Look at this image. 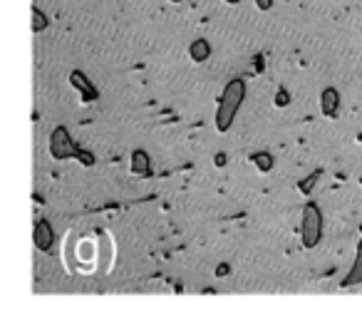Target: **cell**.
<instances>
[{"mask_svg": "<svg viewBox=\"0 0 362 320\" xmlns=\"http://www.w3.org/2000/svg\"><path fill=\"white\" fill-rule=\"evenodd\" d=\"M251 162L256 164V169H258L261 174H268V172L273 169V156H270L268 151H258V154H253Z\"/></svg>", "mask_w": 362, "mask_h": 320, "instance_id": "cell-10", "label": "cell"}, {"mask_svg": "<svg viewBox=\"0 0 362 320\" xmlns=\"http://www.w3.org/2000/svg\"><path fill=\"white\" fill-rule=\"evenodd\" d=\"M132 174L137 176H149L151 174V164H149V154L144 149H137L132 151V167H129Z\"/></svg>", "mask_w": 362, "mask_h": 320, "instance_id": "cell-8", "label": "cell"}, {"mask_svg": "<svg viewBox=\"0 0 362 320\" xmlns=\"http://www.w3.org/2000/svg\"><path fill=\"white\" fill-rule=\"evenodd\" d=\"M50 154L55 159H70V156L74 159L77 147L72 144V139H70L65 127H55L52 129V134H50Z\"/></svg>", "mask_w": 362, "mask_h": 320, "instance_id": "cell-3", "label": "cell"}, {"mask_svg": "<svg viewBox=\"0 0 362 320\" xmlns=\"http://www.w3.org/2000/svg\"><path fill=\"white\" fill-rule=\"evenodd\" d=\"M323 238V214L317 204L308 201L303 209V223H300V241L305 248H315Z\"/></svg>", "mask_w": 362, "mask_h": 320, "instance_id": "cell-2", "label": "cell"}, {"mask_svg": "<svg viewBox=\"0 0 362 320\" xmlns=\"http://www.w3.org/2000/svg\"><path fill=\"white\" fill-rule=\"evenodd\" d=\"M70 85L74 90H79V95H82V102H95L99 97V92L95 90V85L87 79L85 72H79V70H72L70 72Z\"/></svg>", "mask_w": 362, "mask_h": 320, "instance_id": "cell-4", "label": "cell"}, {"mask_svg": "<svg viewBox=\"0 0 362 320\" xmlns=\"http://www.w3.org/2000/svg\"><path fill=\"white\" fill-rule=\"evenodd\" d=\"M74 159H77V162L82 164V167H92V164H95V156H92L90 151H85V149H77Z\"/></svg>", "mask_w": 362, "mask_h": 320, "instance_id": "cell-13", "label": "cell"}, {"mask_svg": "<svg viewBox=\"0 0 362 320\" xmlns=\"http://www.w3.org/2000/svg\"><path fill=\"white\" fill-rule=\"evenodd\" d=\"M228 263H221V266H216V275H228Z\"/></svg>", "mask_w": 362, "mask_h": 320, "instance_id": "cell-17", "label": "cell"}, {"mask_svg": "<svg viewBox=\"0 0 362 320\" xmlns=\"http://www.w3.org/2000/svg\"><path fill=\"white\" fill-rule=\"evenodd\" d=\"M45 27H48L45 13L37 10V8H32V32H40V30H45Z\"/></svg>", "mask_w": 362, "mask_h": 320, "instance_id": "cell-12", "label": "cell"}, {"mask_svg": "<svg viewBox=\"0 0 362 320\" xmlns=\"http://www.w3.org/2000/svg\"><path fill=\"white\" fill-rule=\"evenodd\" d=\"M273 102H275V107H288V104H290V95H288L286 90H278Z\"/></svg>", "mask_w": 362, "mask_h": 320, "instance_id": "cell-14", "label": "cell"}, {"mask_svg": "<svg viewBox=\"0 0 362 320\" xmlns=\"http://www.w3.org/2000/svg\"><path fill=\"white\" fill-rule=\"evenodd\" d=\"M32 241H35V248L48 253L55 244V233H52V226L48 221H37L35 223V231H32Z\"/></svg>", "mask_w": 362, "mask_h": 320, "instance_id": "cell-5", "label": "cell"}, {"mask_svg": "<svg viewBox=\"0 0 362 320\" xmlns=\"http://www.w3.org/2000/svg\"><path fill=\"white\" fill-rule=\"evenodd\" d=\"M317 179H320V172H313L310 176H305V179H300V181H298V191L308 196V194H310V191L315 189V184H317Z\"/></svg>", "mask_w": 362, "mask_h": 320, "instance_id": "cell-11", "label": "cell"}, {"mask_svg": "<svg viewBox=\"0 0 362 320\" xmlns=\"http://www.w3.org/2000/svg\"><path fill=\"white\" fill-rule=\"evenodd\" d=\"M360 184H362V181H360Z\"/></svg>", "mask_w": 362, "mask_h": 320, "instance_id": "cell-20", "label": "cell"}, {"mask_svg": "<svg viewBox=\"0 0 362 320\" xmlns=\"http://www.w3.org/2000/svg\"><path fill=\"white\" fill-rule=\"evenodd\" d=\"M357 283H362V238H360V244H357V253H355L352 268H350V273L345 275L342 286L347 288V286H357Z\"/></svg>", "mask_w": 362, "mask_h": 320, "instance_id": "cell-7", "label": "cell"}, {"mask_svg": "<svg viewBox=\"0 0 362 320\" xmlns=\"http://www.w3.org/2000/svg\"><path fill=\"white\" fill-rule=\"evenodd\" d=\"M223 3H228V5H236V3H241V0H223Z\"/></svg>", "mask_w": 362, "mask_h": 320, "instance_id": "cell-18", "label": "cell"}, {"mask_svg": "<svg viewBox=\"0 0 362 320\" xmlns=\"http://www.w3.org/2000/svg\"><path fill=\"white\" fill-rule=\"evenodd\" d=\"M320 107H323V114L325 117H338V109H340V92L335 87H325L323 95H320Z\"/></svg>", "mask_w": 362, "mask_h": 320, "instance_id": "cell-6", "label": "cell"}, {"mask_svg": "<svg viewBox=\"0 0 362 320\" xmlns=\"http://www.w3.org/2000/svg\"><path fill=\"white\" fill-rule=\"evenodd\" d=\"M171 3H184V0H171Z\"/></svg>", "mask_w": 362, "mask_h": 320, "instance_id": "cell-19", "label": "cell"}, {"mask_svg": "<svg viewBox=\"0 0 362 320\" xmlns=\"http://www.w3.org/2000/svg\"><path fill=\"white\" fill-rule=\"evenodd\" d=\"M189 57H191L193 62H206V60L211 57V45H209V40H204V37L193 40V43L189 45Z\"/></svg>", "mask_w": 362, "mask_h": 320, "instance_id": "cell-9", "label": "cell"}, {"mask_svg": "<svg viewBox=\"0 0 362 320\" xmlns=\"http://www.w3.org/2000/svg\"><path fill=\"white\" fill-rule=\"evenodd\" d=\"M256 8L258 10H270L273 8V0H256Z\"/></svg>", "mask_w": 362, "mask_h": 320, "instance_id": "cell-15", "label": "cell"}, {"mask_svg": "<svg viewBox=\"0 0 362 320\" xmlns=\"http://www.w3.org/2000/svg\"><path fill=\"white\" fill-rule=\"evenodd\" d=\"M214 164H216V167H226V154H223V151H218V154L214 156Z\"/></svg>", "mask_w": 362, "mask_h": 320, "instance_id": "cell-16", "label": "cell"}, {"mask_svg": "<svg viewBox=\"0 0 362 320\" xmlns=\"http://www.w3.org/2000/svg\"><path fill=\"white\" fill-rule=\"evenodd\" d=\"M243 97H246V82L243 79H231L226 85L221 99H218V107H216V117H214V124L218 132H228L233 119H236V112L243 104Z\"/></svg>", "mask_w": 362, "mask_h": 320, "instance_id": "cell-1", "label": "cell"}]
</instances>
